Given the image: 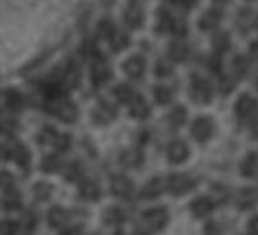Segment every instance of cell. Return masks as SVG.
Segmentation results:
<instances>
[{"label":"cell","instance_id":"obj_1","mask_svg":"<svg viewBox=\"0 0 258 235\" xmlns=\"http://www.w3.org/2000/svg\"><path fill=\"white\" fill-rule=\"evenodd\" d=\"M46 109L56 119L64 123H73L78 119V108L73 102L67 100L66 97L56 99H46Z\"/></svg>","mask_w":258,"mask_h":235},{"label":"cell","instance_id":"obj_2","mask_svg":"<svg viewBox=\"0 0 258 235\" xmlns=\"http://www.w3.org/2000/svg\"><path fill=\"white\" fill-rule=\"evenodd\" d=\"M142 220L146 229H149L151 232H158L166 226L169 220V214L166 208H152L143 212Z\"/></svg>","mask_w":258,"mask_h":235},{"label":"cell","instance_id":"obj_3","mask_svg":"<svg viewBox=\"0 0 258 235\" xmlns=\"http://www.w3.org/2000/svg\"><path fill=\"white\" fill-rule=\"evenodd\" d=\"M196 185V181L184 173H175L167 181V190L173 196H184L191 191Z\"/></svg>","mask_w":258,"mask_h":235},{"label":"cell","instance_id":"obj_4","mask_svg":"<svg viewBox=\"0 0 258 235\" xmlns=\"http://www.w3.org/2000/svg\"><path fill=\"white\" fill-rule=\"evenodd\" d=\"M190 96L196 103L207 105L211 102V97H213L211 85L202 77H195L190 85Z\"/></svg>","mask_w":258,"mask_h":235},{"label":"cell","instance_id":"obj_5","mask_svg":"<svg viewBox=\"0 0 258 235\" xmlns=\"http://www.w3.org/2000/svg\"><path fill=\"white\" fill-rule=\"evenodd\" d=\"M111 77H112V70L108 65V62L105 59L97 58L91 65V82H93V85L100 87V85L106 84Z\"/></svg>","mask_w":258,"mask_h":235},{"label":"cell","instance_id":"obj_6","mask_svg":"<svg viewBox=\"0 0 258 235\" xmlns=\"http://www.w3.org/2000/svg\"><path fill=\"white\" fill-rule=\"evenodd\" d=\"M213 131H214V125L213 120L208 119V117H199L191 125V135L196 141L201 143L207 141L213 135Z\"/></svg>","mask_w":258,"mask_h":235},{"label":"cell","instance_id":"obj_7","mask_svg":"<svg viewBox=\"0 0 258 235\" xmlns=\"http://www.w3.org/2000/svg\"><path fill=\"white\" fill-rule=\"evenodd\" d=\"M258 111V100L249 94H243L235 102V114L238 119H247L250 115H255Z\"/></svg>","mask_w":258,"mask_h":235},{"label":"cell","instance_id":"obj_8","mask_svg":"<svg viewBox=\"0 0 258 235\" xmlns=\"http://www.w3.org/2000/svg\"><path fill=\"white\" fill-rule=\"evenodd\" d=\"M8 158H13L22 169H28L31 164V153L28 147L22 143H13L7 147Z\"/></svg>","mask_w":258,"mask_h":235},{"label":"cell","instance_id":"obj_9","mask_svg":"<svg viewBox=\"0 0 258 235\" xmlns=\"http://www.w3.org/2000/svg\"><path fill=\"white\" fill-rule=\"evenodd\" d=\"M188 155H190V149H188V146L184 141L176 140V141L170 143L169 147H167V158L173 164L184 163L188 158Z\"/></svg>","mask_w":258,"mask_h":235},{"label":"cell","instance_id":"obj_10","mask_svg":"<svg viewBox=\"0 0 258 235\" xmlns=\"http://www.w3.org/2000/svg\"><path fill=\"white\" fill-rule=\"evenodd\" d=\"M114 117H115V108L106 102H100L93 112V119L99 125H106V123L112 122Z\"/></svg>","mask_w":258,"mask_h":235},{"label":"cell","instance_id":"obj_11","mask_svg":"<svg viewBox=\"0 0 258 235\" xmlns=\"http://www.w3.org/2000/svg\"><path fill=\"white\" fill-rule=\"evenodd\" d=\"M145 68H146V62L143 58L140 56H133L129 58L124 64H123V70L124 73L131 77V79H140L145 73Z\"/></svg>","mask_w":258,"mask_h":235},{"label":"cell","instance_id":"obj_12","mask_svg":"<svg viewBox=\"0 0 258 235\" xmlns=\"http://www.w3.org/2000/svg\"><path fill=\"white\" fill-rule=\"evenodd\" d=\"M111 191L118 197H126L133 193V182L126 176H115L111 181Z\"/></svg>","mask_w":258,"mask_h":235},{"label":"cell","instance_id":"obj_13","mask_svg":"<svg viewBox=\"0 0 258 235\" xmlns=\"http://www.w3.org/2000/svg\"><path fill=\"white\" fill-rule=\"evenodd\" d=\"M190 209L196 217H207L214 209V202L210 197L201 196V197H198V199H195L191 202Z\"/></svg>","mask_w":258,"mask_h":235},{"label":"cell","instance_id":"obj_14","mask_svg":"<svg viewBox=\"0 0 258 235\" xmlns=\"http://www.w3.org/2000/svg\"><path fill=\"white\" fill-rule=\"evenodd\" d=\"M143 20H145V16H143V11L140 7H137V5L127 7V10L124 13V22L129 28L140 29L143 25Z\"/></svg>","mask_w":258,"mask_h":235},{"label":"cell","instance_id":"obj_15","mask_svg":"<svg viewBox=\"0 0 258 235\" xmlns=\"http://www.w3.org/2000/svg\"><path fill=\"white\" fill-rule=\"evenodd\" d=\"M129 114L134 119H139V120H145L149 117L151 114V108L148 105V102L142 97V96H137L133 103H131V109H129Z\"/></svg>","mask_w":258,"mask_h":235},{"label":"cell","instance_id":"obj_16","mask_svg":"<svg viewBox=\"0 0 258 235\" xmlns=\"http://www.w3.org/2000/svg\"><path fill=\"white\" fill-rule=\"evenodd\" d=\"M240 173L244 178H253L258 173V155L255 152H249L241 164H240Z\"/></svg>","mask_w":258,"mask_h":235},{"label":"cell","instance_id":"obj_17","mask_svg":"<svg viewBox=\"0 0 258 235\" xmlns=\"http://www.w3.org/2000/svg\"><path fill=\"white\" fill-rule=\"evenodd\" d=\"M220 22H222V13L219 10H210L201 17L199 28L202 31H213L219 26Z\"/></svg>","mask_w":258,"mask_h":235},{"label":"cell","instance_id":"obj_18","mask_svg":"<svg viewBox=\"0 0 258 235\" xmlns=\"http://www.w3.org/2000/svg\"><path fill=\"white\" fill-rule=\"evenodd\" d=\"M5 103L8 106L10 111L13 112H19L23 109V105H25V97L20 91L11 88V90H7L5 91Z\"/></svg>","mask_w":258,"mask_h":235},{"label":"cell","instance_id":"obj_19","mask_svg":"<svg viewBox=\"0 0 258 235\" xmlns=\"http://www.w3.org/2000/svg\"><path fill=\"white\" fill-rule=\"evenodd\" d=\"M258 202V191L255 188H241L237 196V203L241 209H247Z\"/></svg>","mask_w":258,"mask_h":235},{"label":"cell","instance_id":"obj_20","mask_svg":"<svg viewBox=\"0 0 258 235\" xmlns=\"http://www.w3.org/2000/svg\"><path fill=\"white\" fill-rule=\"evenodd\" d=\"M79 196L85 200L94 202L100 197V187L94 181H84L79 187Z\"/></svg>","mask_w":258,"mask_h":235},{"label":"cell","instance_id":"obj_21","mask_svg":"<svg viewBox=\"0 0 258 235\" xmlns=\"http://www.w3.org/2000/svg\"><path fill=\"white\" fill-rule=\"evenodd\" d=\"M188 56V46L184 41H173L169 46V58L175 62H181Z\"/></svg>","mask_w":258,"mask_h":235},{"label":"cell","instance_id":"obj_22","mask_svg":"<svg viewBox=\"0 0 258 235\" xmlns=\"http://www.w3.org/2000/svg\"><path fill=\"white\" fill-rule=\"evenodd\" d=\"M120 161L126 167H139L143 163V153L137 149H127L121 153Z\"/></svg>","mask_w":258,"mask_h":235},{"label":"cell","instance_id":"obj_23","mask_svg":"<svg viewBox=\"0 0 258 235\" xmlns=\"http://www.w3.org/2000/svg\"><path fill=\"white\" fill-rule=\"evenodd\" d=\"M124 220H126L124 212H123L120 208H117V206L108 208V209L103 212V221H105V224H108V226H118V224H121Z\"/></svg>","mask_w":258,"mask_h":235},{"label":"cell","instance_id":"obj_24","mask_svg":"<svg viewBox=\"0 0 258 235\" xmlns=\"http://www.w3.org/2000/svg\"><path fill=\"white\" fill-rule=\"evenodd\" d=\"M4 206L8 211H14L19 209L22 206V194L16 190V188H10L5 191L4 196Z\"/></svg>","mask_w":258,"mask_h":235},{"label":"cell","instance_id":"obj_25","mask_svg":"<svg viewBox=\"0 0 258 235\" xmlns=\"http://www.w3.org/2000/svg\"><path fill=\"white\" fill-rule=\"evenodd\" d=\"M173 22H175V19L166 10H160L157 14V32H161V34L172 32Z\"/></svg>","mask_w":258,"mask_h":235},{"label":"cell","instance_id":"obj_26","mask_svg":"<svg viewBox=\"0 0 258 235\" xmlns=\"http://www.w3.org/2000/svg\"><path fill=\"white\" fill-rule=\"evenodd\" d=\"M163 191V181L160 178H152L142 190V196L146 199H154L158 197Z\"/></svg>","mask_w":258,"mask_h":235},{"label":"cell","instance_id":"obj_27","mask_svg":"<svg viewBox=\"0 0 258 235\" xmlns=\"http://www.w3.org/2000/svg\"><path fill=\"white\" fill-rule=\"evenodd\" d=\"M187 120V109L181 105H176L172 108V111L169 112V123L175 128H179L185 123Z\"/></svg>","mask_w":258,"mask_h":235},{"label":"cell","instance_id":"obj_28","mask_svg":"<svg viewBox=\"0 0 258 235\" xmlns=\"http://www.w3.org/2000/svg\"><path fill=\"white\" fill-rule=\"evenodd\" d=\"M114 96L121 103H133V100L137 97V94L134 93V90L129 87V85H124V84H120V85H117L114 88Z\"/></svg>","mask_w":258,"mask_h":235},{"label":"cell","instance_id":"obj_29","mask_svg":"<svg viewBox=\"0 0 258 235\" xmlns=\"http://www.w3.org/2000/svg\"><path fill=\"white\" fill-rule=\"evenodd\" d=\"M47 220H49V224L52 227H61L66 224L67 221V212L59 208V206H55L49 211V215H47Z\"/></svg>","mask_w":258,"mask_h":235},{"label":"cell","instance_id":"obj_30","mask_svg":"<svg viewBox=\"0 0 258 235\" xmlns=\"http://www.w3.org/2000/svg\"><path fill=\"white\" fill-rule=\"evenodd\" d=\"M109 46L114 52H121L129 46V37L124 32L115 31L114 35L109 38Z\"/></svg>","mask_w":258,"mask_h":235},{"label":"cell","instance_id":"obj_31","mask_svg":"<svg viewBox=\"0 0 258 235\" xmlns=\"http://www.w3.org/2000/svg\"><path fill=\"white\" fill-rule=\"evenodd\" d=\"M211 44H213V49L217 53H225L229 49V46H231V40H229V37H228L226 32H217L213 37Z\"/></svg>","mask_w":258,"mask_h":235},{"label":"cell","instance_id":"obj_32","mask_svg":"<svg viewBox=\"0 0 258 235\" xmlns=\"http://www.w3.org/2000/svg\"><path fill=\"white\" fill-rule=\"evenodd\" d=\"M115 32L114 28V22L111 19H102L97 25V37L103 38V40H109Z\"/></svg>","mask_w":258,"mask_h":235},{"label":"cell","instance_id":"obj_33","mask_svg":"<svg viewBox=\"0 0 258 235\" xmlns=\"http://www.w3.org/2000/svg\"><path fill=\"white\" fill-rule=\"evenodd\" d=\"M154 96H155L157 103H160V105H167V103H170V100H172V97H173V93H172L170 88L160 85V87H157V88L154 90Z\"/></svg>","mask_w":258,"mask_h":235},{"label":"cell","instance_id":"obj_34","mask_svg":"<svg viewBox=\"0 0 258 235\" xmlns=\"http://www.w3.org/2000/svg\"><path fill=\"white\" fill-rule=\"evenodd\" d=\"M247 68H249V62L244 56H237L232 61V71L237 77H243L247 73Z\"/></svg>","mask_w":258,"mask_h":235},{"label":"cell","instance_id":"obj_35","mask_svg":"<svg viewBox=\"0 0 258 235\" xmlns=\"http://www.w3.org/2000/svg\"><path fill=\"white\" fill-rule=\"evenodd\" d=\"M52 191H53V187H52L50 184H47V182H38V184L34 187V194H35V197H37L38 200H46V199H49L50 194H52Z\"/></svg>","mask_w":258,"mask_h":235},{"label":"cell","instance_id":"obj_36","mask_svg":"<svg viewBox=\"0 0 258 235\" xmlns=\"http://www.w3.org/2000/svg\"><path fill=\"white\" fill-rule=\"evenodd\" d=\"M59 166H61V160H59L56 155H49V156H46V158L43 160V163H41V169H43L44 172H47V173L56 172V170L59 169Z\"/></svg>","mask_w":258,"mask_h":235},{"label":"cell","instance_id":"obj_37","mask_svg":"<svg viewBox=\"0 0 258 235\" xmlns=\"http://www.w3.org/2000/svg\"><path fill=\"white\" fill-rule=\"evenodd\" d=\"M56 135H58V132L52 126H46V128L41 129V132L38 135V140H40L41 144H53Z\"/></svg>","mask_w":258,"mask_h":235},{"label":"cell","instance_id":"obj_38","mask_svg":"<svg viewBox=\"0 0 258 235\" xmlns=\"http://www.w3.org/2000/svg\"><path fill=\"white\" fill-rule=\"evenodd\" d=\"M70 144H72L70 135H67V134H58L52 146H53L58 152H66V150L70 147Z\"/></svg>","mask_w":258,"mask_h":235},{"label":"cell","instance_id":"obj_39","mask_svg":"<svg viewBox=\"0 0 258 235\" xmlns=\"http://www.w3.org/2000/svg\"><path fill=\"white\" fill-rule=\"evenodd\" d=\"M173 68H172V64L166 59H161L157 62V67H155V74L158 77H166L169 74H172Z\"/></svg>","mask_w":258,"mask_h":235},{"label":"cell","instance_id":"obj_40","mask_svg":"<svg viewBox=\"0 0 258 235\" xmlns=\"http://www.w3.org/2000/svg\"><path fill=\"white\" fill-rule=\"evenodd\" d=\"M81 176H82V169L78 163H73L66 169V179L67 181L73 182V181H78Z\"/></svg>","mask_w":258,"mask_h":235},{"label":"cell","instance_id":"obj_41","mask_svg":"<svg viewBox=\"0 0 258 235\" xmlns=\"http://www.w3.org/2000/svg\"><path fill=\"white\" fill-rule=\"evenodd\" d=\"M235 87V81L231 77V76H223L219 82V90L223 93V94H228L234 90Z\"/></svg>","mask_w":258,"mask_h":235},{"label":"cell","instance_id":"obj_42","mask_svg":"<svg viewBox=\"0 0 258 235\" xmlns=\"http://www.w3.org/2000/svg\"><path fill=\"white\" fill-rule=\"evenodd\" d=\"M17 230H19V226L14 221H2L0 223V235H16Z\"/></svg>","mask_w":258,"mask_h":235},{"label":"cell","instance_id":"obj_43","mask_svg":"<svg viewBox=\"0 0 258 235\" xmlns=\"http://www.w3.org/2000/svg\"><path fill=\"white\" fill-rule=\"evenodd\" d=\"M0 188H4L5 191L10 188H14V178L8 172H0Z\"/></svg>","mask_w":258,"mask_h":235},{"label":"cell","instance_id":"obj_44","mask_svg":"<svg viewBox=\"0 0 258 235\" xmlns=\"http://www.w3.org/2000/svg\"><path fill=\"white\" fill-rule=\"evenodd\" d=\"M172 32L178 37H184L187 34V23L184 20H175L173 22V28Z\"/></svg>","mask_w":258,"mask_h":235},{"label":"cell","instance_id":"obj_45","mask_svg":"<svg viewBox=\"0 0 258 235\" xmlns=\"http://www.w3.org/2000/svg\"><path fill=\"white\" fill-rule=\"evenodd\" d=\"M247 227H249V233L250 235H258V214L250 218Z\"/></svg>","mask_w":258,"mask_h":235},{"label":"cell","instance_id":"obj_46","mask_svg":"<svg viewBox=\"0 0 258 235\" xmlns=\"http://www.w3.org/2000/svg\"><path fill=\"white\" fill-rule=\"evenodd\" d=\"M205 235H220V229L216 223H208L205 227Z\"/></svg>","mask_w":258,"mask_h":235},{"label":"cell","instance_id":"obj_47","mask_svg":"<svg viewBox=\"0 0 258 235\" xmlns=\"http://www.w3.org/2000/svg\"><path fill=\"white\" fill-rule=\"evenodd\" d=\"M61 235H84V230L79 226H72V227H67Z\"/></svg>","mask_w":258,"mask_h":235},{"label":"cell","instance_id":"obj_48","mask_svg":"<svg viewBox=\"0 0 258 235\" xmlns=\"http://www.w3.org/2000/svg\"><path fill=\"white\" fill-rule=\"evenodd\" d=\"M250 132L253 135V138L258 140V114L253 115V119H252V123H250Z\"/></svg>","mask_w":258,"mask_h":235},{"label":"cell","instance_id":"obj_49","mask_svg":"<svg viewBox=\"0 0 258 235\" xmlns=\"http://www.w3.org/2000/svg\"><path fill=\"white\" fill-rule=\"evenodd\" d=\"M250 53H252L253 58H258V41L252 43V46H250Z\"/></svg>","mask_w":258,"mask_h":235},{"label":"cell","instance_id":"obj_50","mask_svg":"<svg viewBox=\"0 0 258 235\" xmlns=\"http://www.w3.org/2000/svg\"><path fill=\"white\" fill-rule=\"evenodd\" d=\"M2 158H8V155H7V147L0 146V160H2Z\"/></svg>","mask_w":258,"mask_h":235},{"label":"cell","instance_id":"obj_51","mask_svg":"<svg viewBox=\"0 0 258 235\" xmlns=\"http://www.w3.org/2000/svg\"><path fill=\"white\" fill-rule=\"evenodd\" d=\"M216 4H220V5H225V4H228V0H214Z\"/></svg>","mask_w":258,"mask_h":235},{"label":"cell","instance_id":"obj_52","mask_svg":"<svg viewBox=\"0 0 258 235\" xmlns=\"http://www.w3.org/2000/svg\"><path fill=\"white\" fill-rule=\"evenodd\" d=\"M253 25H255V28H256V29H258V17H256V19H255V22H253Z\"/></svg>","mask_w":258,"mask_h":235},{"label":"cell","instance_id":"obj_53","mask_svg":"<svg viewBox=\"0 0 258 235\" xmlns=\"http://www.w3.org/2000/svg\"><path fill=\"white\" fill-rule=\"evenodd\" d=\"M114 235H124V233H123V232H121V230H117V232H115V233H114Z\"/></svg>","mask_w":258,"mask_h":235},{"label":"cell","instance_id":"obj_54","mask_svg":"<svg viewBox=\"0 0 258 235\" xmlns=\"http://www.w3.org/2000/svg\"><path fill=\"white\" fill-rule=\"evenodd\" d=\"M134 235H145V233H143V232H136Z\"/></svg>","mask_w":258,"mask_h":235},{"label":"cell","instance_id":"obj_55","mask_svg":"<svg viewBox=\"0 0 258 235\" xmlns=\"http://www.w3.org/2000/svg\"><path fill=\"white\" fill-rule=\"evenodd\" d=\"M256 85H258V77H256Z\"/></svg>","mask_w":258,"mask_h":235}]
</instances>
